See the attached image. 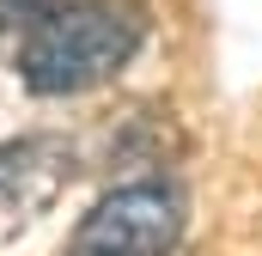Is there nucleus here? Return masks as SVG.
I'll use <instances>...</instances> for the list:
<instances>
[{"label": "nucleus", "instance_id": "f257e3e1", "mask_svg": "<svg viewBox=\"0 0 262 256\" xmlns=\"http://www.w3.org/2000/svg\"><path fill=\"white\" fill-rule=\"evenodd\" d=\"M146 43V6L134 0H55L18 31V79L37 98H73L116 79Z\"/></svg>", "mask_w": 262, "mask_h": 256}, {"label": "nucleus", "instance_id": "f03ea898", "mask_svg": "<svg viewBox=\"0 0 262 256\" xmlns=\"http://www.w3.org/2000/svg\"><path fill=\"white\" fill-rule=\"evenodd\" d=\"M183 226H189V201L171 177L116 183L79 214L67 256H171L183 244Z\"/></svg>", "mask_w": 262, "mask_h": 256}, {"label": "nucleus", "instance_id": "7ed1b4c3", "mask_svg": "<svg viewBox=\"0 0 262 256\" xmlns=\"http://www.w3.org/2000/svg\"><path fill=\"white\" fill-rule=\"evenodd\" d=\"M73 183V146L55 134L0 140V238L25 232L55 195Z\"/></svg>", "mask_w": 262, "mask_h": 256}, {"label": "nucleus", "instance_id": "20e7f679", "mask_svg": "<svg viewBox=\"0 0 262 256\" xmlns=\"http://www.w3.org/2000/svg\"><path fill=\"white\" fill-rule=\"evenodd\" d=\"M55 0H0V31H31Z\"/></svg>", "mask_w": 262, "mask_h": 256}]
</instances>
